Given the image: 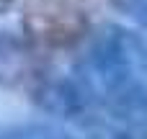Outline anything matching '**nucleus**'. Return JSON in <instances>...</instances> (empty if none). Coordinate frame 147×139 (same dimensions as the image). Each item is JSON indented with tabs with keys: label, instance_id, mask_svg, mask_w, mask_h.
I'll use <instances>...</instances> for the list:
<instances>
[{
	"label": "nucleus",
	"instance_id": "1",
	"mask_svg": "<svg viewBox=\"0 0 147 139\" xmlns=\"http://www.w3.org/2000/svg\"><path fill=\"white\" fill-rule=\"evenodd\" d=\"M70 75L106 119L147 126V41L137 31L98 26Z\"/></svg>",
	"mask_w": 147,
	"mask_h": 139
},
{
	"label": "nucleus",
	"instance_id": "2",
	"mask_svg": "<svg viewBox=\"0 0 147 139\" xmlns=\"http://www.w3.org/2000/svg\"><path fill=\"white\" fill-rule=\"evenodd\" d=\"M21 31L39 52H70L93 34L85 8L72 0H26L21 8Z\"/></svg>",
	"mask_w": 147,
	"mask_h": 139
},
{
	"label": "nucleus",
	"instance_id": "3",
	"mask_svg": "<svg viewBox=\"0 0 147 139\" xmlns=\"http://www.w3.org/2000/svg\"><path fill=\"white\" fill-rule=\"evenodd\" d=\"M47 67L49 64L41 52L34 49L23 39V34L0 28V88L28 93V88Z\"/></svg>",
	"mask_w": 147,
	"mask_h": 139
},
{
	"label": "nucleus",
	"instance_id": "4",
	"mask_svg": "<svg viewBox=\"0 0 147 139\" xmlns=\"http://www.w3.org/2000/svg\"><path fill=\"white\" fill-rule=\"evenodd\" d=\"M98 3H103V5H111V8H116V10H121V13H127L132 0H98Z\"/></svg>",
	"mask_w": 147,
	"mask_h": 139
},
{
	"label": "nucleus",
	"instance_id": "5",
	"mask_svg": "<svg viewBox=\"0 0 147 139\" xmlns=\"http://www.w3.org/2000/svg\"><path fill=\"white\" fill-rule=\"evenodd\" d=\"M13 3H16V0H0V13H5V10H8Z\"/></svg>",
	"mask_w": 147,
	"mask_h": 139
}]
</instances>
